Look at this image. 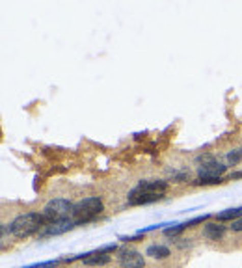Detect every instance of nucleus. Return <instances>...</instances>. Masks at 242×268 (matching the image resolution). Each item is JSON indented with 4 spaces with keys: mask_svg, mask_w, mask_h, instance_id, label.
<instances>
[{
    "mask_svg": "<svg viewBox=\"0 0 242 268\" xmlns=\"http://www.w3.org/2000/svg\"><path fill=\"white\" fill-rule=\"evenodd\" d=\"M47 220L41 213H24L19 214L10 224L11 235L15 239H28V236L38 235L39 231L47 227Z\"/></svg>",
    "mask_w": 242,
    "mask_h": 268,
    "instance_id": "obj_1",
    "label": "nucleus"
},
{
    "mask_svg": "<svg viewBox=\"0 0 242 268\" xmlns=\"http://www.w3.org/2000/svg\"><path fill=\"white\" fill-rule=\"evenodd\" d=\"M102 211H104V203H102V199L97 196H92V197H84V199H80L78 203H75V205H73V213H71V216L76 220V224L82 225V224H90V222H93Z\"/></svg>",
    "mask_w": 242,
    "mask_h": 268,
    "instance_id": "obj_2",
    "label": "nucleus"
},
{
    "mask_svg": "<svg viewBox=\"0 0 242 268\" xmlns=\"http://www.w3.org/2000/svg\"><path fill=\"white\" fill-rule=\"evenodd\" d=\"M118 250L116 244H106V246L99 248V250H93V252H88V253H82V255H76V257H71V259H64L65 263H73L76 259H82L86 266H104V264L110 263V253H114Z\"/></svg>",
    "mask_w": 242,
    "mask_h": 268,
    "instance_id": "obj_3",
    "label": "nucleus"
},
{
    "mask_svg": "<svg viewBox=\"0 0 242 268\" xmlns=\"http://www.w3.org/2000/svg\"><path fill=\"white\" fill-rule=\"evenodd\" d=\"M73 205L69 199H64V197H54L50 201L47 203L41 211V214L45 216L48 224L50 222H56V220H62V218H67V214L73 213Z\"/></svg>",
    "mask_w": 242,
    "mask_h": 268,
    "instance_id": "obj_4",
    "label": "nucleus"
},
{
    "mask_svg": "<svg viewBox=\"0 0 242 268\" xmlns=\"http://www.w3.org/2000/svg\"><path fill=\"white\" fill-rule=\"evenodd\" d=\"M198 162H201V166L198 168V179H218L227 171V166L214 160L212 157H199Z\"/></svg>",
    "mask_w": 242,
    "mask_h": 268,
    "instance_id": "obj_5",
    "label": "nucleus"
},
{
    "mask_svg": "<svg viewBox=\"0 0 242 268\" xmlns=\"http://www.w3.org/2000/svg\"><path fill=\"white\" fill-rule=\"evenodd\" d=\"M118 263L121 268H144L145 266V257L138 250L132 248H121L118 250Z\"/></svg>",
    "mask_w": 242,
    "mask_h": 268,
    "instance_id": "obj_6",
    "label": "nucleus"
},
{
    "mask_svg": "<svg viewBox=\"0 0 242 268\" xmlns=\"http://www.w3.org/2000/svg\"><path fill=\"white\" fill-rule=\"evenodd\" d=\"M162 197H164V194H153V192H147L136 185L135 188L129 192L127 203H129L130 207H140V205H151V203L158 201Z\"/></svg>",
    "mask_w": 242,
    "mask_h": 268,
    "instance_id": "obj_7",
    "label": "nucleus"
},
{
    "mask_svg": "<svg viewBox=\"0 0 242 268\" xmlns=\"http://www.w3.org/2000/svg\"><path fill=\"white\" fill-rule=\"evenodd\" d=\"M76 220L75 218H62V220H56V222H50L47 224L45 227L43 235L41 236H56V235H64L67 231H71L73 227H76Z\"/></svg>",
    "mask_w": 242,
    "mask_h": 268,
    "instance_id": "obj_8",
    "label": "nucleus"
},
{
    "mask_svg": "<svg viewBox=\"0 0 242 268\" xmlns=\"http://www.w3.org/2000/svg\"><path fill=\"white\" fill-rule=\"evenodd\" d=\"M226 235V225H220L218 222H207L203 227V236L207 241H222Z\"/></svg>",
    "mask_w": 242,
    "mask_h": 268,
    "instance_id": "obj_9",
    "label": "nucleus"
},
{
    "mask_svg": "<svg viewBox=\"0 0 242 268\" xmlns=\"http://www.w3.org/2000/svg\"><path fill=\"white\" fill-rule=\"evenodd\" d=\"M145 255H149L151 259H156V261H164V259H168L172 255V252H170V248L168 246L151 244V246H147V250H145Z\"/></svg>",
    "mask_w": 242,
    "mask_h": 268,
    "instance_id": "obj_10",
    "label": "nucleus"
},
{
    "mask_svg": "<svg viewBox=\"0 0 242 268\" xmlns=\"http://www.w3.org/2000/svg\"><path fill=\"white\" fill-rule=\"evenodd\" d=\"M238 218H242V207L227 209V211H222V213L216 214V220L218 222H235Z\"/></svg>",
    "mask_w": 242,
    "mask_h": 268,
    "instance_id": "obj_11",
    "label": "nucleus"
},
{
    "mask_svg": "<svg viewBox=\"0 0 242 268\" xmlns=\"http://www.w3.org/2000/svg\"><path fill=\"white\" fill-rule=\"evenodd\" d=\"M184 229H189V225L186 224H173L172 227H166V229H164V235L166 236H179Z\"/></svg>",
    "mask_w": 242,
    "mask_h": 268,
    "instance_id": "obj_12",
    "label": "nucleus"
},
{
    "mask_svg": "<svg viewBox=\"0 0 242 268\" xmlns=\"http://www.w3.org/2000/svg\"><path fill=\"white\" fill-rule=\"evenodd\" d=\"M240 160H242V149H235L231 153H227V162H229V166H237Z\"/></svg>",
    "mask_w": 242,
    "mask_h": 268,
    "instance_id": "obj_13",
    "label": "nucleus"
},
{
    "mask_svg": "<svg viewBox=\"0 0 242 268\" xmlns=\"http://www.w3.org/2000/svg\"><path fill=\"white\" fill-rule=\"evenodd\" d=\"M58 263H60V259H54V261H43V263H34V264H28V266H22V268H54Z\"/></svg>",
    "mask_w": 242,
    "mask_h": 268,
    "instance_id": "obj_14",
    "label": "nucleus"
},
{
    "mask_svg": "<svg viewBox=\"0 0 242 268\" xmlns=\"http://www.w3.org/2000/svg\"><path fill=\"white\" fill-rule=\"evenodd\" d=\"M209 218H210V214H203V216H196V218L189 220V222H184V224L189 225V227H194L196 224H203V222H207Z\"/></svg>",
    "mask_w": 242,
    "mask_h": 268,
    "instance_id": "obj_15",
    "label": "nucleus"
},
{
    "mask_svg": "<svg viewBox=\"0 0 242 268\" xmlns=\"http://www.w3.org/2000/svg\"><path fill=\"white\" fill-rule=\"evenodd\" d=\"M231 231H235V233H242V218L235 220L231 225Z\"/></svg>",
    "mask_w": 242,
    "mask_h": 268,
    "instance_id": "obj_16",
    "label": "nucleus"
},
{
    "mask_svg": "<svg viewBox=\"0 0 242 268\" xmlns=\"http://www.w3.org/2000/svg\"><path fill=\"white\" fill-rule=\"evenodd\" d=\"M240 177H242V171H237V173H231L229 179H240Z\"/></svg>",
    "mask_w": 242,
    "mask_h": 268,
    "instance_id": "obj_17",
    "label": "nucleus"
}]
</instances>
